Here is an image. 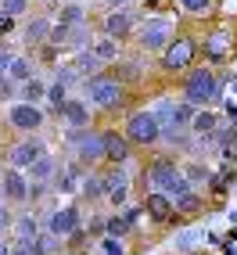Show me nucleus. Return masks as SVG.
Returning a JSON list of instances; mask_svg holds the SVG:
<instances>
[{"mask_svg":"<svg viewBox=\"0 0 237 255\" xmlns=\"http://www.w3.org/2000/svg\"><path fill=\"white\" fill-rule=\"evenodd\" d=\"M0 201L4 205H25L29 201V180L18 169H0Z\"/></svg>","mask_w":237,"mask_h":255,"instance_id":"4468645a","label":"nucleus"},{"mask_svg":"<svg viewBox=\"0 0 237 255\" xmlns=\"http://www.w3.org/2000/svg\"><path fill=\"white\" fill-rule=\"evenodd\" d=\"M94 255H129L122 241H115V237H97V252Z\"/></svg>","mask_w":237,"mask_h":255,"instance_id":"72a5a7b5","label":"nucleus"},{"mask_svg":"<svg viewBox=\"0 0 237 255\" xmlns=\"http://www.w3.org/2000/svg\"><path fill=\"white\" fill-rule=\"evenodd\" d=\"M118 83H122V87H129V83H137L140 76H144V65L137 61V58H118L115 61V69H108Z\"/></svg>","mask_w":237,"mask_h":255,"instance_id":"b1692460","label":"nucleus"},{"mask_svg":"<svg viewBox=\"0 0 237 255\" xmlns=\"http://www.w3.org/2000/svg\"><path fill=\"white\" fill-rule=\"evenodd\" d=\"M58 245H61L58 237H50V234H40L36 241L29 245V255H54V248H58Z\"/></svg>","mask_w":237,"mask_h":255,"instance_id":"2f4dec72","label":"nucleus"},{"mask_svg":"<svg viewBox=\"0 0 237 255\" xmlns=\"http://www.w3.org/2000/svg\"><path fill=\"white\" fill-rule=\"evenodd\" d=\"M198 54H205V61L212 65H227L230 58H234V36L227 29H212V32H205V40L198 43Z\"/></svg>","mask_w":237,"mask_h":255,"instance_id":"9d476101","label":"nucleus"},{"mask_svg":"<svg viewBox=\"0 0 237 255\" xmlns=\"http://www.w3.org/2000/svg\"><path fill=\"white\" fill-rule=\"evenodd\" d=\"M72 69H76V76H79V79H87V76L101 72L105 65H101V61H97V58L90 54V47H87V50H79V54L72 58Z\"/></svg>","mask_w":237,"mask_h":255,"instance_id":"cd10ccee","label":"nucleus"},{"mask_svg":"<svg viewBox=\"0 0 237 255\" xmlns=\"http://www.w3.org/2000/svg\"><path fill=\"white\" fill-rule=\"evenodd\" d=\"M11 255H29V248H22V245H14V248H11Z\"/></svg>","mask_w":237,"mask_h":255,"instance_id":"37998d69","label":"nucleus"},{"mask_svg":"<svg viewBox=\"0 0 237 255\" xmlns=\"http://www.w3.org/2000/svg\"><path fill=\"white\" fill-rule=\"evenodd\" d=\"M140 209H144V216L151 219V223H158V227H180V219L173 212V198H165L158 191H144Z\"/></svg>","mask_w":237,"mask_h":255,"instance_id":"ddd939ff","label":"nucleus"},{"mask_svg":"<svg viewBox=\"0 0 237 255\" xmlns=\"http://www.w3.org/2000/svg\"><path fill=\"white\" fill-rule=\"evenodd\" d=\"M180 7L187 11V14H205L212 7V0H180Z\"/></svg>","mask_w":237,"mask_h":255,"instance_id":"4c0bfd02","label":"nucleus"},{"mask_svg":"<svg viewBox=\"0 0 237 255\" xmlns=\"http://www.w3.org/2000/svg\"><path fill=\"white\" fill-rule=\"evenodd\" d=\"M194 58H198V40L191 32H176L169 47L158 54V69L165 76H183L187 69H194Z\"/></svg>","mask_w":237,"mask_h":255,"instance_id":"39448f33","label":"nucleus"},{"mask_svg":"<svg viewBox=\"0 0 237 255\" xmlns=\"http://www.w3.org/2000/svg\"><path fill=\"white\" fill-rule=\"evenodd\" d=\"M187 255H201V252H187Z\"/></svg>","mask_w":237,"mask_h":255,"instance_id":"a18cd8bd","label":"nucleus"},{"mask_svg":"<svg viewBox=\"0 0 237 255\" xmlns=\"http://www.w3.org/2000/svg\"><path fill=\"white\" fill-rule=\"evenodd\" d=\"M65 97H69V87H61V83L58 79H50L47 83V94H43V101H47V105H50V112H54L58 105H61V101Z\"/></svg>","mask_w":237,"mask_h":255,"instance_id":"473e14b6","label":"nucleus"},{"mask_svg":"<svg viewBox=\"0 0 237 255\" xmlns=\"http://www.w3.org/2000/svg\"><path fill=\"white\" fill-rule=\"evenodd\" d=\"M183 169V176H187V183L198 191V183H209L212 180V169L209 165H201V162H187V165H180Z\"/></svg>","mask_w":237,"mask_h":255,"instance_id":"7c9ffc66","label":"nucleus"},{"mask_svg":"<svg viewBox=\"0 0 237 255\" xmlns=\"http://www.w3.org/2000/svg\"><path fill=\"white\" fill-rule=\"evenodd\" d=\"M69 255H94L90 248H79V252H69Z\"/></svg>","mask_w":237,"mask_h":255,"instance_id":"c03bdc74","label":"nucleus"},{"mask_svg":"<svg viewBox=\"0 0 237 255\" xmlns=\"http://www.w3.org/2000/svg\"><path fill=\"white\" fill-rule=\"evenodd\" d=\"M0 11L11 14V18H22V14L29 11V0H0Z\"/></svg>","mask_w":237,"mask_h":255,"instance_id":"c9c22d12","label":"nucleus"},{"mask_svg":"<svg viewBox=\"0 0 237 255\" xmlns=\"http://www.w3.org/2000/svg\"><path fill=\"white\" fill-rule=\"evenodd\" d=\"M58 158L54 155H50V151H47V155H40L36 162H32L29 169H25V180H29V187H50V180H54V173H58Z\"/></svg>","mask_w":237,"mask_h":255,"instance_id":"aec40b11","label":"nucleus"},{"mask_svg":"<svg viewBox=\"0 0 237 255\" xmlns=\"http://www.w3.org/2000/svg\"><path fill=\"white\" fill-rule=\"evenodd\" d=\"M129 191H133V183L115 187V191H108L105 198H108V205H112V209H126V205H129Z\"/></svg>","mask_w":237,"mask_h":255,"instance_id":"f704fd0d","label":"nucleus"},{"mask_svg":"<svg viewBox=\"0 0 237 255\" xmlns=\"http://www.w3.org/2000/svg\"><path fill=\"white\" fill-rule=\"evenodd\" d=\"M14 22H18V18H11V14L0 11V36H11V32H14Z\"/></svg>","mask_w":237,"mask_h":255,"instance_id":"a19ab883","label":"nucleus"},{"mask_svg":"<svg viewBox=\"0 0 237 255\" xmlns=\"http://www.w3.org/2000/svg\"><path fill=\"white\" fill-rule=\"evenodd\" d=\"M11 58H14V54H11V47H7L4 40H0V76L7 72V65H11Z\"/></svg>","mask_w":237,"mask_h":255,"instance_id":"ea45409f","label":"nucleus"},{"mask_svg":"<svg viewBox=\"0 0 237 255\" xmlns=\"http://www.w3.org/2000/svg\"><path fill=\"white\" fill-rule=\"evenodd\" d=\"M97 173H101V187H105V194H108V191H115V187L133 183V180H129V173H126V165H101Z\"/></svg>","mask_w":237,"mask_h":255,"instance_id":"393cba45","label":"nucleus"},{"mask_svg":"<svg viewBox=\"0 0 237 255\" xmlns=\"http://www.w3.org/2000/svg\"><path fill=\"white\" fill-rule=\"evenodd\" d=\"M40 155H47V144L40 137H18L11 147H7V169H18V173H25V169L36 162Z\"/></svg>","mask_w":237,"mask_h":255,"instance_id":"9b49d317","label":"nucleus"},{"mask_svg":"<svg viewBox=\"0 0 237 255\" xmlns=\"http://www.w3.org/2000/svg\"><path fill=\"white\" fill-rule=\"evenodd\" d=\"M4 76H7V79L14 83V87H22V83H25V79H32V76H36V61H32L29 54H14Z\"/></svg>","mask_w":237,"mask_h":255,"instance_id":"5701e85b","label":"nucleus"},{"mask_svg":"<svg viewBox=\"0 0 237 255\" xmlns=\"http://www.w3.org/2000/svg\"><path fill=\"white\" fill-rule=\"evenodd\" d=\"M223 126V115H219L216 108H198L194 112V119H191V126H187V133L201 144V140H209L212 144V137H216V129Z\"/></svg>","mask_w":237,"mask_h":255,"instance_id":"f3484780","label":"nucleus"},{"mask_svg":"<svg viewBox=\"0 0 237 255\" xmlns=\"http://www.w3.org/2000/svg\"><path fill=\"white\" fill-rule=\"evenodd\" d=\"M90 54H94L101 65H115V61H118V43L108 40V36H97V40L90 43Z\"/></svg>","mask_w":237,"mask_h":255,"instance_id":"bb28decb","label":"nucleus"},{"mask_svg":"<svg viewBox=\"0 0 237 255\" xmlns=\"http://www.w3.org/2000/svg\"><path fill=\"white\" fill-rule=\"evenodd\" d=\"M201 209H205V198H201L198 191H187V194L173 198V212H176V219H180V223H187V219L201 216Z\"/></svg>","mask_w":237,"mask_h":255,"instance_id":"4be33fe9","label":"nucleus"},{"mask_svg":"<svg viewBox=\"0 0 237 255\" xmlns=\"http://www.w3.org/2000/svg\"><path fill=\"white\" fill-rule=\"evenodd\" d=\"M65 147H72V162H79L83 169H101V165H105L101 129H94V126L69 129V133H65Z\"/></svg>","mask_w":237,"mask_h":255,"instance_id":"20e7f679","label":"nucleus"},{"mask_svg":"<svg viewBox=\"0 0 237 255\" xmlns=\"http://www.w3.org/2000/svg\"><path fill=\"white\" fill-rule=\"evenodd\" d=\"M79 87H83V94H87L83 101H87L90 108H97V112H115V108L126 101V87H122V83H118L108 69L87 76Z\"/></svg>","mask_w":237,"mask_h":255,"instance_id":"7ed1b4c3","label":"nucleus"},{"mask_svg":"<svg viewBox=\"0 0 237 255\" xmlns=\"http://www.w3.org/2000/svg\"><path fill=\"white\" fill-rule=\"evenodd\" d=\"M11 219H14V212L4 205V201H0V234H7V230H11Z\"/></svg>","mask_w":237,"mask_h":255,"instance_id":"58836bf2","label":"nucleus"},{"mask_svg":"<svg viewBox=\"0 0 237 255\" xmlns=\"http://www.w3.org/2000/svg\"><path fill=\"white\" fill-rule=\"evenodd\" d=\"M122 137L129 140L133 151H151V147H158L162 129H158V123H155V115H151V108H137V112L126 115Z\"/></svg>","mask_w":237,"mask_h":255,"instance_id":"423d86ee","label":"nucleus"},{"mask_svg":"<svg viewBox=\"0 0 237 255\" xmlns=\"http://www.w3.org/2000/svg\"><path fill=\"white\" fill-rule=\"evenodd\" d=\"M14 94H18V87H14V83H11L7 76H0V105H11Z\"/></svg>","mask_w":237,"mask_h":255,"instance_id":"e433bc0d","label":"nucleus"},{"mask_svg":"<svg viewBox=\"0 0 237 255\" xmlns=\"http://www.w3.org/2000/svg\"><path fill=\"white\" fill-rule=\"evenodd\" d=\"M173 36H176V25L169 18H158V14L155 18H144L137 29H133V40H137V47L144 54H162Z\"/></svg>","mask_w":237,"mask_h":255,"instance_id":"0eeeda50","label":"nucleus"},{"mask_svg":"<svg viewBox=\"0 0 237 255\" xmlns=\"http://www.w3.org/2000/svg\"><path fill=\"white\" fill-rule=\"evenodd\" d=\"M87 173H90V169H83L79 162H65V165H58L54 180H50V191H54V194H72V191H79V180Z\"/></svg>","mask_w":237,"mask_h":255,"instance_id":"a211bd4d","label":"nucleus"},{"mask_svg":"<svg viewBox=\"0 0 237 255\" xmlns=\"http://www.w3.org/2000/svg\"><path fill=\"white\" fill-rule=\"evenodd\" d=\"M7 129L22 133V137H40V129L47 126V112L40 105H22V101H11L4 112Z\"/></svg>","mask_w":237,"mask_h":255,"instance_id":"6e6552de","label":"nucleus"},{"mask_svg":"<svg viewBox=\"0 0 237 255\" xmlns=\"http://www.w3.org/2000/svg\"><path fill=\"white\" fill-rule=\"evenodd\" d=\"M140 180H147L144 191H158V194H165V198H180V194L194 191L173 155H151V158L144 162V169H140Z\"/></svg>","mask_w":237,"mask_h":255,"instance_id":"f03ea898","label":"nucleus"},{"mask_svg":"<svg viewBox=\"0 0 237 255\" xmlns=\"http://www.w3.org/2000/svg\"><path fill=\"white\" fill-rule=\"evenodd\" d=\"M54 115H58L69 129H83V126H90V105H87L83 97H72V94H69V97H65L61 105L54 108Z\"/></svg>","mask_w":237,"mask_h":255,"instance_id":"dca6fc26","label":"nucleus"},{"mask_svg":"<svg viewBox=\"0 0 237 255\" xmlns=\"http://www.w3.org/2000/svg\"><path fill=\"white\" fill-rule=\"evenodd\" d=\"M133 29H137V14H133L129 7H115V11H108L105 18H101V36H108L115 43L129 40Z\"/></svg>","mask_w":237,"mask_h":255,"instance_id":"f8f14e48","label":"nucleus"},{"mask_svg":"<svg viewBox=\"0 0 237 255\" xmlns=\"http://www.w3.org/2000/svg\"><path fill=\"white\" fill-rule=\"evenodd\" d=\"M223 87H227V76H219L212 65H194L180 76V101H187L194 108H216L223 101Z\"/></svg>","mask_w":237,"mask_h":255,"instance_id":"f257e3e1","label":"nucleus"},{"mask_svg":"<svg viewBox=\"0 0 237 255\" xmlns=\"http://www.w3.org/2000/svg\"><path fill=\"white\" fill-rule=\"evenodd\" d=\"M43 94H47V83H43L40 76H32V79H25L22 87H18L14 101H22V105H40V101H43Z\"/></svg>","mask_w":237,"mask_h":255,"instance_id":"a878e982","label":"nucleus"},{"mask_svg":"<svg viewBox=\"0 0 237 255\" xmlns=\"http://www.w3.org/2000/svg\"><path fill=\"white\" fill-rule=\"evenodd\" d=\"M83 22H87V7H83V4H65L61 14H58V25H65V29L83 25Z\"/></svg>","mask_w":237,"mask_h":255,"instance_id":"c756f323","label":"nucleus"},{"mask_svg":"<svg viewBox=\"0 0 237 255\" xmlns=\"http://www.w3.org/2000/svg\"><path fill=\"white\" fill-rule=\"evenodd\" d=\"M108 4V11H115V7H126V0H105Z\"/></svg>","mask_w":237,"mask_h":255,"instance_id":"79ce46f5","label":"nucleus"},{"mask_svg":"<svg viewBox=\"0 0 237 255\" xmlns=\"http://www.w3.org/2000/svg\"><path fill=\"white\" fill-rule=\"evenodd\" d=\"M101 144H105V165H129L133 147L118 129H101Z\"/></svg>","mask_w":237,"mask_h":255,"instance_id":"2eb2a0df","label":"nucleus"},{"mask_svg":"<svg viewBox=\"0 0 237 255\" xmlns=\"http://www.w3.org/2000/svg\"><path fill=\"white\" fill-rule=\"evenodd\" d=\"M40 4H50V0H40Z\"/></svg>","mask_w":237,"mask_h":255,"instance_id":"49530a36","label":"nucleus"},{"mask_svg":"<svg viewBox=\"0 0 237 255\" xmlns=\"http://www.w3.org/2000/svg\"><path fill=\"white\" fill-rule=\"evenodd\" d=\"M7 234H14V245L29 248L40 237V223H36V216H32V212H18V216L11 219V230Z\"/></svg>","mask_w":237,"mask_h":255,"instance_id":"412c9836","label":"nucleus"},{"mask_svg":"<svg viewBox=\"0 0 237 255\" xmlns=\"http://www.w3.org/2000/svg\"><path fill=\"white\" fill-rule=\"evenodd\" d=\"M43 227H47L43 234L65 241L69 234H76L83 227V205H79V201H69V205H61V209H50L47 219H43Z\"/></svg>","mask_w":237,"mask_h":255,"instance_id":"1a4fd4ad","label":"nucleus"},{"mask_svg":"<svg viewBox=\"0 0 237 255\" xmlns=\"http://www.w3.org/2000/svg\"><path fill=\"white\" fill-rule=\"evenodd\" d=\"M79 198H87V201L105 198V187H101V173H97V169H90V173L79 180Z\"/></svg>","mask_w":237,"mask_h":255,"instance_id":"c85d7f7f","label":"nucleus"},{"mask_svg":"<svg viewBox=\"0 0 237 255\" xmlns=\"http://www.w3.org/2000/svg\"><path fill=\"white\" fill-rule=\"evenodd\" d=\"M50 14H32V18L22 25V43L25 47H32V50H40L43 43H47V36H50Z\"/></svg>","mask_w":237,"mask_h":255,"instance_id":"6ab92c4d","label":"nucleus"}]
</instances>
